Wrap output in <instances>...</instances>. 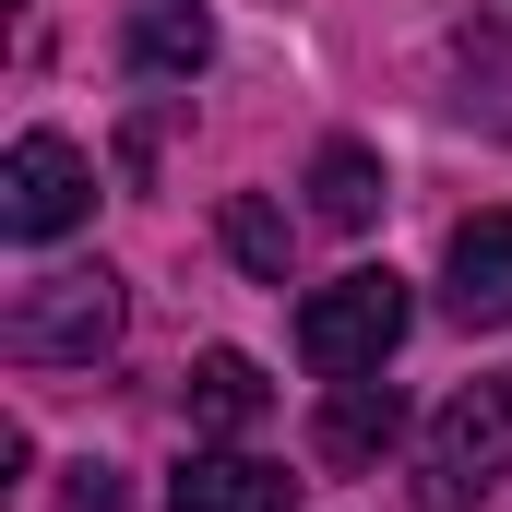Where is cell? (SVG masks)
Instances as JSON below:
<instances>
[{
    "mask_svg": "<svg viewBox=\"0 0 512 512\" xmlns=\"http://www.w3.org/2000/svg\"><path fill=\"white\" fill-rule=\"evenodd\" d=\"M0 346L24 370H96L120 346V274L108 262H72V274H36L12 310H0Z\"/></svg>",
    "mask_w": 512,
    "mask_h": 512,
    "instance_id": "obj_1",
    "label": "cell"
},
{
    "mask_svg": "<svg viewBox=\"0 0 512 512\" xmlns=\"http://www.w3.org/2000/svg\"><path fill=\"white\" fill-rule=\"evenodd\" d=\"M393 346H405V274H393V262H358V274H334V286L298 298V358H310L322 382L382 370Z\"/></svg>",
    "mask_w": 512,
    "mask_h": 512,
    "instance_id": "obj_2",
    "label": "cell"
},
{
    "mask_svg": "<svg viewBox=\"0 0 512 512\" xmlns=\"http://www.w3.org/2000/svg\"><path fill=\"white\" fill-rule=\"evenodd\" d=\"M512 477V382H465L429 417V465H417V512H477Z\"/></svg>",
    "mask_w": 512,
    "mask_h": 512,
    "instance_id": "obj_3",
    "label": "cell"
},
{
    "mask_svg": "<svg viewBox=\"0 0 512 512\" xmlns=\"http://www.w3.org/2000/svg\"><path fill=\"white\" fill-rule=\"evenodd\" d=\"M96 215V167L60 143V131H24L12 155H0V227L12 239H72Z\"/></svg>",
    "mask_w": 512,
    "mask_h": 512,
    "instance_id": "obj_4",
    "label": "cell"
},
{
    "mask_svg": "<svg viewBox=\"0 0 512 512\" xmlns=\"http://www.w3.org/2000/svg\"><path fill=\"white\" fill-rule=\"evenodd\" d=\"M393 441H405V393H393L382 370H358V382L322 393V429H310V453H322V465H382Z\"/></svg>",
    "mask_w": 512,
    "mask_h": 512,
    "instance_id": "obj_5",
    "label": "cell"
},
{
    "mask_svg": "<svg viewBox=\"0 0 512 512\" xmlns=\"http://www.w3.org/2000/svg\"><path fill=\"white\" fill-rule=\"evenodd\" d=\"M441 298H453V322H512V215H465L453 227V262H441Z\"/></svg>",
    "mask_w": 512,
    "mask_h": 512,
    "instance_id": "obj_6",
    "label": "cell"
},
{
    "mask_svg": "<svg viewBox=\"0 0 512 512\" xmlns=\"http://www.w3.org/2000/svg\"><path fill=\"white\" fill-rule=\"evenodd\" d=\"M120 48H131L143 84H191V72L215 60V12H203V0H131Z\"/></svg>",
    "mask_w": 512,
    "mask_h": 512,
    "instance_id": "obj_7",
    "label": "cell"
},
{
    "mask_svg": "<svg viewBox=\"0 0 512 512\" xmlns=\"http://www.w3.org/2000/svg\"><path fill=\"white\" fill-rule=\"evenodd\" d=\"M167 501H179V512H286L298 477L262 465V453H191V465L167 477Z\"/></svg>",
    "mask_w": 512,
    "mask_h": 512,
    "instance_id": "obj_8",
    "label": "cell"
},
{
    "mask_svg": "<svg viewBox=\"0 0 512 512\" xmlns=\"http://www.w3.org/2000/svg\"><path fill=\"white\" fill-rule=\"evenodd\" d=\"M262 417H274V382H262L239 346H203V358H191V429L239 441V429H262Z\"/></svg>",
    "mask_w": 512,
    "mask_h": 512,
    "instance_id": "obj_9",
    "label": "cell"
},
{
    "mask_svg": "<svg viewBox=\"0 0 512 512\" xmlns=\"http://www.w3.org/2000/svg\"><path fill=\"white\" fill-rule=\"evenodd\" d=\"M382 203L393 191H382V155H370V143H322V155H310V215H322V227H370Z\"/></svg>",
    "mask_w": 512,
    "mask_h": 512,
    "instance_id": "obj_10",
    "label": "cell"
},
{
    "mask_svg": "<svg viewBox=\"0 0 512 512\" xmlns=\"http://www.w3.org/2000/svg\"><path fill=\"white\" fill-rule=\"evenodd\" d=\"M215 227H227V251L251 262L262 286H286V262H298V227H286V215H274L262 191H227V215H215Z\"/></svg>",
    "mask_w": 512,
    "mask_h": 512,
    "instance_id": "obj_11",
    "label": "cell"
},
{
    "mask_svg": "<svg viewBox=\"0 0 512 512\" xmlns=\"http://www.w3.org/2000/svg\"><path fill=\"white\" fill-rule=\"evenodd\" d=\"M60 512H120V477H108V465H72V489H60Z\"/></svg>",
    "mask_w": 512,
    "mask_h": 512,
    "instance_id": "obj_12",
    "label": "cell"
}]
</instances>
